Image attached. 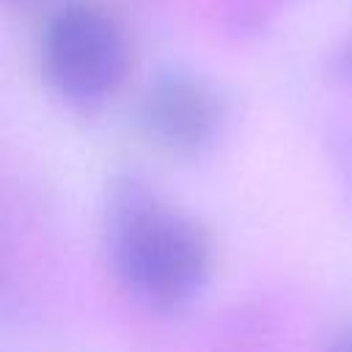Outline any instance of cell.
<instances>
[{
  "label": "cell",
  "instance_id": "6da1fadb",
  "mask_svg": "<svg viewBox=\"0 0 352 352\" xmlns=\"http://www.w3.org/2000/svg\"><path fill=\"white\" fill-rule=\"evenodd\" d=\"M107 242L118 283L148 308H182L209 280L214 256L206 228L154 195L126 192L113 212Z\"/></svg>",
  "mask_w": 352,
  "mask_h": 352
},
{
  "label": "cell",
  "instance_id": "7a4b0ae2",
  "mask_svg": "<svg viewBox=\"0 0 352 352\" xmlns=\"http://www.w3.org/2000/svg\"><path fill=\"white\" fill-rule=\"evenodd\" d=\"M41 60L52 88L72 102L110 96L126 72V41L118 22L94 3L63 6L44 30Z\"/></svg>",
  "mask_w": 352,
  "mask_h": 352
},
{
  "label": "cell",
  "instance_id": "3957f363",
  "mask_svg": "<svg viewBox=\"0 0 352 352\" xmlns=\"http://www.w3.org/2000/svg\"><path fill=\"white\" fill-rule=\"evenodd\" d=\"M140 118L154 143L176 154L206 148L223 124L220 96L201 77L187 72L160 74L140 104Z\"/></svg>",
  "mask_w": 352,
  "mask_h": 352
},
{
  "label": "cell",
  "instance_id": "277c9868",
  "mask_svg": "<svg viewBox=\"0 0 352 352\" xmlns=\"http://www.w3.org/2000/svg\"><path fill=\"white\" fill-rule=\"evenodd\" d=\"M330 69H333V74H336L338 82L352 85V30L341 38V44H338V50H336V55H333Z\"/></svg>",
  "mask_w": 352,
  "mask_h": 352
},
{
  "label": "cell",
  "instance_id": "5b68a950",
  "mask_svg": "<svg viewBox=\"0 0 352 352\" xmlns=\"http://www.w3.org/2000/svg\"><path fill=\"white\" fill-rule=\"evenodd\" d=\"M330 352H352V324L336 336V341L330 344Z\"/></svg>",
  "mask_w": 352,
  "mask_h": 352
}]
</instances>
